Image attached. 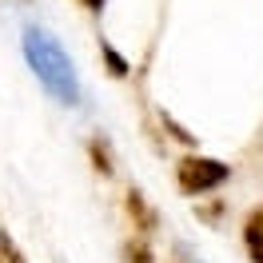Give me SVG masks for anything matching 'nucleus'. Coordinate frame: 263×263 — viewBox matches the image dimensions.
<instances>
[{
    "label": "nucleus",
    "instance_id": "nucleus-1",
    "mask_svg": "<svg viewBox=\"0 0 263 263\" xmlns=\"http://www.w3.org/2000/svg\"><path fill=\"white\" fill-rule=\"evenodd\" d=\"M24 56L32 64L36 80L48 88L60 104H80V80H76V68L68 60V52L52 40L48 32L40 28H28L24 32Z\"/></svg>",
    "mask_w": 263,
    "mask_h": 263
},
{
    "label": "nucleus",
    "instance_id": "nucleus-2",
    "mask_svg": "<svg viewBox=\"0 0 263 263\" xmlns=\"http://www.w3.org/2000/svg\"><path fill=\"white\" fill-rule=\"evenodd\" d=\"M231 167L219 164V160H208V156H183L176 164V183L187 196H203V192H215L219 183H228Z\"/></svg>",
    "mask_w": 263,
    "mask_h": 263
},
{
    "label": "nucleus",
    "instance_id": "nucleus-3",
    "mask_svg": "<svg viewBox=\"0 0 263 263\" xmlns=\"http://www.w3.org/2000/svg\"><path fill=\"white\" fill-rule=\"evenodd\" d=\"M243 243H247V255L255 263H263V208H255L243 219Z\"/></svg>",
    "mask_w": 263,
    "mask_h": 263
},
{
    "label": "nucleus",
    "instance_id": "nucleus-4",
    "mask_svg": "<svg viewBox=\"0 0 263 263\" xmlns=\"http://www.w3.org/2000/svg\"><path fill=\"white\" fill-rule=\"evenodd\" d=\"M128 212H132V219H136V228H140V231H152V228H156V212L148 208V199L140 196L136 187L128 192Z\"/></svg>",
    "mask_w": 263,
    "mask_h": 263
},
{
    "label": "nucleus",
    "instance_id": "nucleus-5",
    "mask_svg": "<svg viewBox=\"0 0 263 263\" xmlns=\"http://www.w3.org/2000/svg\"><path fill=\"white\" fill-rule=\"evenodd\" d=\"M100 52H104V60H108V72H112V76H128V72H132V64L112 48V44H100Z\"/></svg>",
    "mask_w": 263,
    "mask_h": 263
},
{
    "label": "nucleus",
    "instance_id": "nucleus-6",
    "mask_svg": "<svg viewBox=\"0 0 263 263\" xmlns=\"http://www.w3.org/2000/svg\"><path fill=\"white\" fill-rule=\"evenodd\" d=\"M88 148H92V160H96V172H104V176H112V156H108V140H92Z\"/></svg>",
    "mask_w": 263,
    "mask_h": 263
},
{
    "label": "nucleus",
    "instance_id": "nucleus-7",
    "mask_svg": "<svg viewBox=\"0 0 263 263\" xmlns=\"http://www.w3.org/2000/svg\"><path fill=\"white\" fill-rule=\"evenodd\" d=\"M124 259H128V263H152V251H148L144 239H136V243L124 247Z\"/></svg>",
    "mask_w": 263,
    "mask_h": 263
},
{
    "label": "nucleus",
    "instance_id": "nucleus-8",
    "mask_svg": "<svg viewBox=\"0 0 263 263\" xmlns=\"http://www.w3.org/2000/svg\"><path fill=\"white\" fill-rule=\"evenodd\" d=\"M0 251H4V259H8V263H28V259H24V255L16 251V243L4 235V231H0Z\"/></svg>",
    "mask_w": 263,
    "mask_h": 263
},
{
    "label": "nucleus",
    "instance_id": "nucleus-9",
    "mask_svg": "<svg viewBox=\"0 0 263 263\" xmlns=\"http://www.w3.org/2000/svg\"><path fill=\"white\" fill-rule=\"evenodd\" d=\"M164 124H167V128H172V136H176V140H183V144H196V136H192V132H183L180 124L172 120V116H164Z\"/></svg>",
    "mask_w": 263,
    "mask_h": 263
},
{
    "label": "nucleus",
    "instance_id": "nucleus-10",
    "mask_svg": "<svg viewBox=\"0 0 263 263\" xmlns=\"http://www.w3.org/2000/svg\"><path fill=\"white\" fill-rule=\"evenodd\" d=\"M84 8H92V12H100V8H104V0H84Z\"/></svg>",
    "mask_w": 263,
    "mask_h": 263
}]
</instances>
